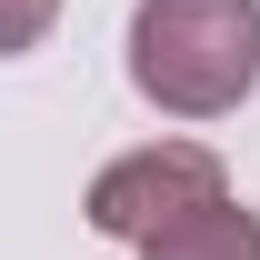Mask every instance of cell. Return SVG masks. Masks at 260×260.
Segmentation results:
<instances>
[{
	"label": "cell",
	"mask_w": 260,
	"mask_h": 260,
	"mask_svg": "<svg viewBox=\"0 0 260 260\" xmlns=\"http://www.w3.org/2000/svg\"><path fill=\"white\" fill-rule=\"evenodd\" d=\"M130 80L170 120H220L260 90V0H140Z\"/></svg>",
	"instance_id": "cell-1"
},
{
	"label": "cell",
	"mask_w": 260,
	"mask_h": 260,
	"mask_svg": "<svg viewBox=\"0 0 260 260\" xmlns=\"http://www.w3.org/2000/svg\"><path fill=\"white\" fill-rule=\"evenodd\" d=\"M230 170L200 150V140H150V150H120V160L90 180V230L100 240H150V230H170L180 210H200V200H220Z\"/></svg>",
	"instance_id": "cell-2"
},
{
	"label": "cell",
	"mask_w": 260,
	"mask_h": 260,
	"mask_svg": "<svg viewBox=\"0 0 260 260\" xmlns=\"http://www.w3.org/2000/svg\"><path fill=\"white\" fill-rule=\"evenodd\" d=\"M140 260H260V210H240L220 190V200H200V210H180L170 230H150Z\"/></svg>",
	"instance_id": "cell-3"
},
{
	"label": "cell",
	"mask_w": 260,
	"mask_h": 260,
	"mask_svg": "<svg viewBox=\"0 0 260 260\" xmlns=\"http://www.w3.org/2000/svg\"><path fill=\"white\" fill-rule=\"evenodd\" d=\"M40 30H50V0H10V30H0V40H10V50H30Z\"/></svg>",
	"instance_id": "cell-4"
}]
</instances>
